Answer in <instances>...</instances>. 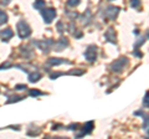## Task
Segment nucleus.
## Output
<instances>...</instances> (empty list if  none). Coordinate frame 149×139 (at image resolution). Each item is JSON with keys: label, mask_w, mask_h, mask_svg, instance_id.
Listing matches in <instances>:
<instances>
[{"label": "nucleus", "mask_w": 149, "mask_h": 139, "mask_svg": "<svg viewBox=\"0 0 149 139\" xmlns=\"http://www.w3.org/2000/svg\"><path fill=\"white\" fill-rule=\"evenodd\" d=\"M49 63L56 66V65H61V63H70V61H67V60H58V58H50Z\"/></svg>", "instance_id": "11"}, {"label": "nucleus", "mask_w": 149, "mask_h": 139, "mask_svg": "<svg viewBox=\"0 0 149 139\" xmlns=\"http://www.w3.org/2000/svg\"><path fill=\"white\" fill-rule=\"evenodd\" d=\"M66 46H68V41H67V39H65V38H62V39H60L58 40V42L57 44H55L54 42V46L52 47L56 50V51H61V50H63Z\"/></svg>", "instance_id": "7"}, {"label": "nucleus", "mask_w": 149, "mask_h": 139, "mask_svg": "<svg viewBox=\"0 0 149 139\" xmlns=\"http://www.w3.org/2000/svg\"><path fill=\"white\" fill-rule=\"evenodd\" d=\"M16 27H17V34H19V36H20L21 39H26V38H29V36L31 35L30 26L27 25V22H25L24 20L19 21Z\"/></svg>", "instance_id": "1"}, {"label": "nucleus", "mask_w": 149, "mask_h": 139, "mask_svg": "<svg viewBox=\"0 0 149 139\" xmlns=\"http://www.w3.org/2000/svg\"><path fill=\"white\" fill-rule=\"evenodd\" d=\"M34 44H36L37 47L42 50L45 54H47V52H50V51H51V49H52L54 41L50 40V39H46V40H42V41H36V42H34Z\"/></svg>", "instance_id": "5"}, {"label": "nucleus", "mask_w": 149, "mask_h": 139, "mask_svg": "<svg viewBox=\"0 0 149 139\" xmlns=\"http://www.w3.org/2000/svg\"><path fill=\"white\" fill-rule=\"evenodd\" d=\"M41 14H42L44 21L46 22V24H50V22L54 20V17L56 16V10L52 8H49V9L42 8L41 9Z\"/></svg>", "instance_id": "3"}, {"label": "nucleus", "mask_w": 149, "mask_h": 139, "mask_svg": "<svg viewBox=\"0 0 149 139\" xmlns=\"http://www.w3.org/2000/svg\"><path fill=\"white\" fill-rule=\"evenodd\" d=\"M104 36H106V39L109 41V42H116V35H114V30L112 29V27H109L108 30H107V32L104 34Z\"/></svg>", "instance_id": "10"}, {"label": "nucleus", "mask_w": 149, "mask_h": 139, "mask_svg": "<svg viewBox=\"0 0 149 139\" xmlns=\"http://www.w3.org/2000/svg\"><path fill=\"white\" fill-rule=\"evenodd\" d=\"M40 78H41V75L39 72H32V73L29 75V81L30 82H37Z\"/></svg>", "instance_id": "12"}, {"label": "nucleus", "mask_w": 149, "mask_h": 139, "mask_svg": "<svg viewBox=\"0 0 149 139\" xmlns=\"http://www.w3.org/2000/svg\"><path fill=\"white\" fill-rule=\"evenodd\" d=\"M85 57L88 62H95L96 57H97V46H95V45L88 46L85 51Z\"/></svg>", "instance_id": "4"}, {"label": "nucleus", "mask_w": 149, "mask_h": 139, "mask_svg": "<svg viewBox=\"0 0 149 139\" xmlns=\"http://www.w3.org/2000/svg\"><path fill=\"white\" fill-rule=\"evenodd\" d=\"M13 35H14V32L11 29H5V30L0 31V36H1L3 41H9L13 38Z\"/></svg>", "instance_id": "9"}, {"label": "nucleus", "mask_w": 149, "mask_h": 139, "mask_svg": "<svg viewBox=\"0 0 149 139\" xmlns=\"http://www.w3.org/2000/svg\"><path fill=\"white\" fill-rule=\"evenodd\" d=\"M144 102H146V108L148 107V93H146V98H144Z\"/></svg>", "instance_id": "19"}, {"label": "nucleus", "mask_w": 149, "mask_h": 139, "mask_svg": "<svg viewBox=\"0 0 149 139\" xmlns=\"http://www.w3.org/2000/svg\"><path fill=\"white\" fill-rule=\"evenodd\" d=\"M118 13H119V8H116V6H109V8H107V10H106V14H104V15H106L107 17H108V19H111V20H114L116 17H117Z\"/></svg>", "instance_id": "6"}, {"label": "nucleus", "mask_w": 149, "mask_h": 139, "mask_svg": "<svg viewBox=\"0 0 149 139\" xmlns=\"http://www.w3.org/2000/svg\"><path fill=\"white\" fill-rule=\"evenodd\" d=\"M130 5H132V8H134V9L139 8V5H141V0H132Z\"/></svg>", "instance_id": "15"}, {"label": "nucleus", "mask_w": 149, "mask_h": 139, "mask_svg": "<svg viewBox=\"0 0 149 139\" xmlns=\"http://www.w3.org/2000/svg\"><path fill=\"white\" fill-rule=\"evenodd\" d=\"M15 88H16V90H25V88H27V87H26L25 85H17Z\"/></svg>", "instance_id": "18"}, {"label": "nucleus", "mask_w": 149, "mask_h": 139, "mask_svg": "<svg viewBox=\"0 0 149 139\" xmlns=\"http://www.w3.org/2000/svg\"><path fill=\"white\" fill-rule=\"evenodd\" d=\"M44 5H45V3L42 1V0H37V1L34 4L35 9H37V10H41V9L44 8Z\"/></svg>", "instance_id": "14"}, {"label": "nucleus", "mask_w": 149, "mask_h": 139, "mask_svg": "<svg viewBox=\"0 0 149 139\" xmlns=\"http://www.w3.org/2000/svg\"><path fill=\"white\" fill-rule=\"evenodd\" d=\"M92 127H93V122H88V123H86V126H83L82 132H81L80 134H77V138H81L82 136H86V134L91 133V132H92V129H93Z\"/></svg>", "instance_id": "8"}, {"label": "nucleus", "mask_w": 149, "mask_h": 139, "mask_svg": "<svg viewBox=\"0 0 149 139\" xmlns=\"http://www.w3.org/2000/svg\"><path fill=\"white\" fill-rule=\"evenodd\" d=\"M30 95H31V96H41V95H44V93H42V92H40V91L31 90V91H30Z\"/></svg>", "instance_id": "17"}, {"label": "nucleus", "mask_w": 149, "mask_h": 139, "mask_svg": "<svg viewBox=\"0 0 149 139\" xmlns=\"http://www.w3.org/2000/svg\"><path fill=\"white\" fill-rule=\"evenodd\" d=\"M128 65V60L127 57H120L118 60H116V61L111 65V70L113 72H122L123 68Z\"/></svg>", "instance_id": "2"}, {"label": "nucleus", "mask_w": 149, "mask_h": 139, "mask_svg": "<svg viewBox=\"0 0 149 139\" xmlns=\"http://www.w3.org/2000/svg\"><path fill=\"white\" fill-rule=\"evenodd\" d=\"M6 21H8V15L3 10H0V26L3 24H5Z\"/></svg>", "instance_id": "13"}, {"label": "nucleus", "mask_w": 149, "mask_h": 139, "mask_svg": "<svg viewBox=\"0 0 149 139\" xmlns=\"http://www.w3.org/2000/svg\"><path fill=\"white\" fill-rule=\"evenodd\" d=\"M78 3H80V0H67V5L70 6H76L78 5Z\"/></svg>", "instance_id": "16"}]
</instances>
